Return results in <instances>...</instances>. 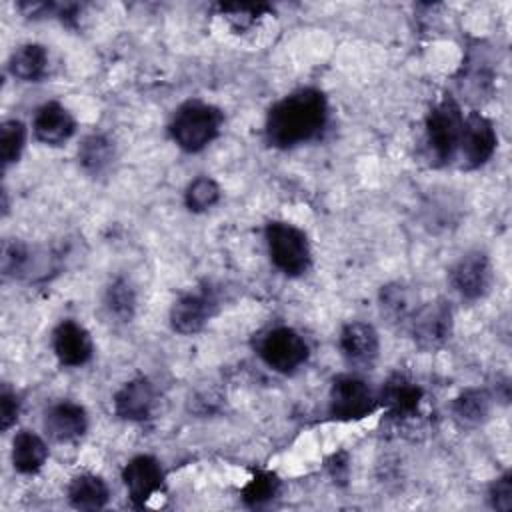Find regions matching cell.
<instances>
[{
	"mask_svg": "<svg viewBox=\"0 0 512 512\" xmlns=\"http://www.w3.org/2000/svg\"><path fill=\"white\" fill-rule=\"evenodd\" d=\"M328 118V104L320 90L302 88L276 102L266 118L268 142L276 148H292L316 138Z\"/></svg>",
	"mask_w": 512,
	"mask_h": 512,
	"instance_id": "6da1fadb",
	"label": "cell"
},
{
	"mask_svg": "<svg viewBox=\"0 0 512 512\" xmlns=\"http://www.w3.org/2000/svg\"><path fill=\"white\" fill-rule=\"evenodd\" d=\"M222 120L224 116L216 106L188 100L176 110L170 122V134L182 150L200 152L218 136Z\"/></svg>",
	"mask_w": 512,
	"mask_h": 512,
	"instance_id": "7a4b0ae2",
	"label": "cell"
},
{
	"mask_svg": "<svg viewBox=\"0 0 512 512\" xmlns=\"http://www.w3.org/2000/svg\"><path fill=\"white\" fill-rule=\"evenodd\" d=\"M464 116L452 96H444L426 118V144L434 164L442 166L454 160L460 146Z\"/></svg>",
	"mask_w": 512,
	"mask_h": 512,
	"instance_id": "3957f363",
	"label": "cell"
},
{
	"mask_svg": "<svg viewBox=\"0 0 512 512\" xmlns=\"http://www.w3.org/2000/svg\"><path fill=\"white\" fill-rule=\"evenodd\" d=\"M266 244L270 260L288 276H300L310 266V246L306 234L288 222H270L266 226Z\"/></svg>",
	"mask_w": 512,
	"mask_h": 512,
	"instance_id": "277c9868",
	"label": "cell"
},
{
	"mask_svg": "<svg viewBox=\"0 0 512 512\" xmlns=\"http://www.w3.org/2000/svg\"><path fill=\"white\" fill-rule=\"evenodd\" d=\"M258 354L272 370L290 374L308 360V344L294 328L276 326L260 336Z\"/></svg>",
	"mask_w": 512,
	"mask_h": 512,
	"instance_id": "5b68a950",
	"label": "cell"
},
{
	"mask_svg": "<svg viewBox=\"0 0 512 512\" xmlns=\"http://www.w3.org/2000/svg\"><path fill=\"white\" fill-rule=\"evenodd\" d=\"M376 408V398L370 386L354 376L340 374L330 388V416L336 420H360Z\"/></svg>",
	"mask_w": 512,
	"mask_h": 512,
	"instance_id": "8992f818",
	"label": "cell"
},
{
	"mask_svg": "<svg viewBox=\"0 0 512 512\" xmlns=\"http://www.w3.org/2000/svg\"><path fill=\"white\" fill-rule=\"evenodd\" d=\"M410 334L422 350L440 348L452 334V310L444 300L428 302L408 318Z\"/></svg>",
	"mask_w": 512,
	"mask_h": 512,
	"instance_id": "52a82bcc",
	"label": "cell"
},
{
	"mask_svg": "<svg viewBox=\"0 0 512 512\" xmlns=\"http://www.w3.org/2000/svg\"><path fill=\"white\" fill-rule=\"evenodd\" d=\"M498 144L492 122L480 112H470L462 124V136L458 152L462 154V166L472 170L486 164Z\"/></svg>",
	"mask_w": 512,
	"mask_h": 512,
	"instance_id": "ba28073f",
	"label": "cell"
},
{
	"mask_svg": "<svg viewBox=\"0 0 512 512\" xmlns=\"http://www.w3.org/2000/svg\"><path fill=\"white\" fill-rule=\"evenodd\" d=\"M452 286L466 300L482 298L492 284V266L484 252H468L450 272Z\"/></svg>",
	"mask_w": 512,
	"mask_h": 512,
	"instance_id": "9c48e42d",
	"label": "cell"
},
{
	"mask_svg": "<svg viewBox=\"0 0 512 512\" xmlns=\"http://www.w3.org/2000/svg\"><path fill=\"white\" fill-rule=\"evenodd\" d=\"M340 350L350 366L370 370L380 350L378 332L366 322H350L340 332Z\"/></svg>",
	"mask_w": 512,
	"mask_h": 512,
	"instance_id": "30bf717a",
	"label": "cell"
},
{
	"mask_svg": "<svg viewBox=\"0 0 512 512\" xmlns=\"http://www.w3.org/2000/svg\"><path fill=\"white\" fill-rule=\"evenodd\" d=\"M122 480L126 484L130 500L136 506H142L162 488L164 470L156 458L142 454V456L132 458L126 464V468L122 472Z\"/></svg>",
	"mask_w": 512,
	"mask_h": 512,
	"instance_id": "8fae6325",
	"label": "cell"
},
{
	"mask_svg": "<svg viewBox=\"0 0 512 512\" xmlns=\"http://www.w3.org/2000/svg\"><path fill=\"white\" fill-rule=\"evenodd\" d=\"M424 390L404 374H392L380 392V402L394 418H414L420 412Z\"/></svg>",
	"mask_w": 512,
	"mask_h": 512,
	"instance_id": "7c38bea8",
	"label": "cell"
},
{
	"mask_svg": "<svg viewBox=\"0 0 512 512\" xmlns=\"http://www.w3.org/2000/svg\"><path fill=\"white\" fill-rule=\"evenodd\" d=\"M216 300L204 290V292H188L180 296L172 310H170V322L172 328L180 334H196L204 328V324L214 314Z\"/></svg>",
	"mask_w": 512,
	"mask_h": 512,
	"instance_id": "4fadbf2b",
	"label": "cell"
},
{
	"mask_svg": "<svg viewBox=\"0 0 512 512\" xmlns=\"http://www.w3.org/2000/svg\"><path fill=\"white\" fill-rule=\"evenodd\" d=\"M54 354L64 366H82L92 358V338L84 326L64 320L52 334Z\"/></svg>",
	"mask_w": 512,
	"mask_h": 512,
	"instance_id": "5bb4252c",
	"label": "cell"
},
{
	"mask_svg": "<svg viewBox=\"0 0 512 512\" xmlns=\"http://www.w3.org/2000/svg\"><path fill=\"white\" fill-rule=\"evenodd\" d=\"M44 428L56 442H72L88 428L86 410L72 400H60L46 410Z\"/></svg>",
	"mask_w": 512,
	"mask_h": 512,
	"instance_id": "9a60e30c",
	"label": "cell"
},
{
	"mask_svg": "<svg viewBox=\"0 0 512 512\" xmlns=\"http://www.w3.org/2000/svg\"><path fill=\"white\" fill-rule=\"evenodd\" d=\"M156 404V392L150 380L134 378L126 382L114 396V410L120 418L140 422L150 418Z\"/></svg>",
	"mask_w": 512,
	"mask_h": 512,
	"instance_id": "2e32d148",
	"label": "cell"
},
{
	"mask_svg": "<svg viewBox=\"0 0 512 512\" xmlns=\"http://www.w3.org/2000/svg\"><path fill=\"white\" fill-rule=\"evenodd\" d=\"M34 136L50 146L64 144L76 130L72 114L58 102H48L38 108L34 116Z\"/></svg>",
	"mask_w": 512,
	"mask_h": 512,
	"instance_id": "e0dca14e",
	"label": "cell"
},
{
	"mask_svg": "<svg viewBox=\"0 0 512 512\" xmlns=\"http://www.w3.org/2000/svg\"><path fill=\"white\" fill-rule=\"evenodd\" d=\"M46 458H48V448L38 434L30 430H20L14 436L12 462L18 472L34 474L44 466Z\"/></svg>",
	"mask_w": 512,
	"mask_h": 512,
	"instance_id": "ac0fdd59",
	"label": "cell"
},
{
	"mask_svg": "<svg viewBox=\"0 0 512 512\" xmlns=\"http://www.w3.org/2000/svg\"><path fill=\"white\" fill-rule=\"evenodd\" d=\"M108 486L96 474H78L68 486V500L78 510H98L108 502Z\"/></svg>",
	"mask_w": 512,
	"mask_h": 512,
	"instance_id": "d6986e66",
	"label": "cell"
},
{
	"mask_svg": "<svg viewBox=\"0 0 512 512\" xmlns=\"http://www.w3.org/2000/svg\"><path fill=\"white\" fill-rule=\"evenodd\" d=\"M8 68L12 76L26 82H36L46 76L48 52L40 44H24L10 56Z\"/></svg>",
	"mask_w": 512,
	"mask_h": 512,
	"instance_id": "ffe728a7",
	"label": "cell"
},
{
	"mask_svg": "<svg viewBox=\"0 0 512 512\" xmlns=\"http://www.w3.org/2000/svg\"><path fill=\"white\" fill-rule=\"evenodd\" d=\"M492 398L484 388H466L452 402L454 418L464 426H478L490 414Z\"/></svg>",
	"mask_w": 512,
	"mask_h": 512,
	"instance_id": "44dd1931",
	"label": "cell"
},
{
	"mask_svg": "<svg viewBox=\"0 0 512 512\" xmlns=\"http://www.w3.org/2000/svg\"><path fill=\"white\" fill-rule=\"evenodd\" d=\"M414 296L404 284H388L380 290V308L388 322H408L412 316Z\"/></svg>",
	"mask_w": 512,
	"mask_h": 512,
	"instance_id": "7402d4cb",
	"label": "cell"
},
{
	"mask_svg": "<svg viewBox=\"0 0 512 512\" xmlns=\"http://www.w3.org/2000/svg\"><path fill=\"white\" fill-rule=\"evenodd\" d=\"M114 156V146L104 134H90L82 140L78 148V160L84 170L98 174L102 172Z\"/></svg>",
	"mask_w": 512,
	"mask_h": 512,
	"instance_id": "603a6c76",
	"label": "cell"
},
{
	"mask_svg": "<svg viewBox=\"0 0 512 512\" xmlns=\"http://www.w3.org/2000/svg\"><path fill=\"white\" fill-rule=\"evenodd\" d=\"M106 308L112 316L122 322H128L136 308V294L128 280L116 278L106 290Z\"/></svg>",
	"mask_w": 512,
	"mask_h": 512,
	"instance_id": "cb8c5ba5",
	"label": "cell"
},
{
	"mask_svg": "<svg viewBox=\"0 0 512 512\" xmlns=\"http://www.w3.org/2000/svg\"><path fill=\"white\" fill-rule=\"evenodd\" d=\"M184 200H186L188 210L204 212L220 200V186L208 176H198L196 180H192L188 184Z\"/></svg>",
	"mask_w": 512,
	"mask_h": 512,
	"instance_id": "d4e9b609",
	"label": "cell"
},
{
	"mask_svg": "<svg viewBox=\"0 0 512 512\" xmlns=\"http://www.w3.org/2000/svg\"><path fill=\"white\" fill-rule=\"evenodd\" d=\"M278 478L276 474L272 472H264V470H258L252 480L242 488V500L244 504L252 506V508H258V506H264L266 502H270L276 492H278Z\"/></svg>",
	"mask_w": 512,
	"mask_h": 512,
	"instance_id": "484cf974",
	"label": "cell"
},
{
	"mask_svg": "<svg viewBox=\"0 0 512 512\" xmlns=\"http://www.w3.org/2000/svg\"><path fill=\"white\" fill-rule=\"evenodd\" d=\"M26 142V126L20 120H6L0 128V156L2 164H14L24 148Z\"/></svg>",
	"mask_w": 512,
	"mask_h": 512,
	"instance_id": "4316f807",
	"label": "cell"
},
{
	"mask_svg": "<svg viewBox=\"0 0 512 512\" xmlns=\"http://www.w3.org/2000/svg\"><path fill=\"white\" fill-rule=\"evenodd\" d=\"M32 264V252L18 240H6L2 246V272L6 276H26Z\"/></svg>",
	"mask_w": 512,
	"mask_h": 512,
	"instance_id": "83f0119b",
	"label": "cell"
},
{
	"mask_svg": "<svg viewBox=\"0 0 512 512\" xmlns=\"http://www.w3.org/2000/svg\"><path fill=\"white\" fill-rule=\"evenodd\" d=\"M220 10L234 24V28L242 30V28H248L258 16L268 12V6L266 4H246V2L238 4L236 2V4H220Z\"/></svg>",
	"mask_w": 512,
	"mask_h": 512,
	"instance_id": "f1b7e54d",
	"label": "cell"
},
{
	"mask_svg": "<svg viewBox=\"0 0 512 512\" xmlns=\"http://www.w3.org/2000/svg\"><path fill=\"white\" fill-rule=\"evenodd\" d=\"M490 504L496 510L508 512L512 508V474L506 472L504 476H500L492 486H490Z\"/></svg>",
	"mask_w": 512,
	"mask_h": 512,
	"instance_id": "f546056e",
	"label": "cell"
},
{
	"mask_svg": "<svg viewBox=\"0 0 512 512\" xmlns=\"http://www.w3.org/2000/svg\"><path fill=\"white\" fill-rule=\"evenodd\" d=\"M20 414V400L18 396L8 388L4 386L2 388V394H0V420H2V430H8L16 418Z\"/></svg>",
	"mask_w": 512,
	"mask_h": 512,
	"instance_id": "4dcf8cb0",
	"label": "cell"
}]
</instances>
